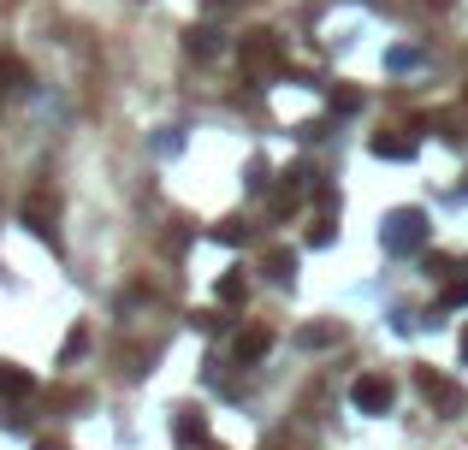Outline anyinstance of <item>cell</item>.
<instances>
[{"instance_id": "6", "label": "cell", "mask_w": 468, "mask_h": 450, "mask_svg": "<svg viewBox=\"0 0 468 450\" xmlns=\"http://www.w3.org/2000/svg\"><path fill=\"white\" fill-rule=\"evenodd\" d=\"M267 344H273V332L249 326V332H237V338H232V355H237V362H261V355H267Z\"/></svg>"}, {"instance_id": "2", "label": "cell", "mask_w": 468, "mask_h": 450, "mask_svg": "<svg viewBox=\"0 0 468 450\" xmlns=\"http://www.w3.org/2000/svg\"><path fill=\"white\" fill-rule=\"evenodd\" d=\"M386 249L391 255H415L421 249V243H427V214H421V208H397V214L386 219Z\"/></svg>"}, {"instance_id": "10", "label": "cell", "mask_w": 468, "mask_h": 450, "mask_svg": "<svg viewBox=\"0 0 468 450\" xmlns=\"http://www.w3.org/2000/svg\"><path fill=\"white\" fill-rule=\"evenodd\" d=\"M24 83H30V72L19 59H0V89H24Z\"/></svg>"}, {"instance_id": "1", "label": "cell", "mask_w": 468, "mask_h": 450, "mask_svg": "<svg viewBox=\"0 0 468 450\" xmlns=\"http://www.w3.org/2000/svg\"><path fill=\"white\" fill-rule=\"evenodd\" d=\"M237 65L255 72V78H279L285 72V48H279L273 30H249V36L237 42Z\"/></svg>"}, {"instance_id": "8", "label": "cell", "mask_w": 468, "mask_h": 450, "mask_svg": "<svg viewBox=\"0 0 468 450\" xmlns=\"http://www.w3.org/2000/svg\"><path fill=\"white\" fill-rule=\"evenodd\" d=\"M267 278H279V285L296 278V255L291 249H267Z\"/></svg>"}, {"instance_id": "5", "label": "cell", "mask_w": 468, "mask_h": 450, "mask_svg": "<svg viewBox=\"0 0 468 450\" xmlns=\"http://www.w3.org/2000/svg\"><path fill=\"white\" fill-rule=\"evenodd\" d=\"M415 385H421V397H427V403H439V409H456V385H450L445 373L421 368V373H415Z\"/></svg>"}, {"instance_id": "7", "label": "cell", "mask_w": 468, "mask_h": 450, "mask_svg": "<svg viewBox=\"0 0 468 450\" xmlns=\"http://www.w3.org/2000/svg\"><path fill=\"white\" fill-rule=\"evenodd\" d=\"M368 149H373L380 160H410V155H415V142H410V137H386V131H380Z\"/></svg>"}, {"instance_id": "11", "label": "cell", "mask_w": 468, "mask_h": 450, "mask_svg": "<svg viewBox=\"0 0 468 450\" xmlns=\"http://www.w3.org/2000/svg\"><path fill=\"white\" fill-rule=\"evenodd\" d=\"M0 392L24 397V392H30V373H24V368H0Z\"/></svg>"}, {"instance_id": "17", "label": "cell", "mask_w": 468, "mask_h": 450, "mask_svg": "<svg viewBox=\"0 0 468 450\" xmlns=\"http://www.w3.org/2000/svg\"><path fill=\"white\" fill-rule=\"evenodd\" d=\"M463 362H468V332H463Z\"/></svg>"}, {"instance_id": "16", "label": "cell", "mask_w": 468, "mask_h": 450, "mask_svg": "<svg viewBox=\"0 0 468 450\" xmlns=\"http://www.w3.org/2000/svg\"><path fill=\"white\" fill-rule=\"evenodd\" d=\"M332 107H344V113H356V107H362V95H356V89H332Z\"/></svg>"}, {"instance_id": "9", "label": "cell", "mask_w": 468, "mask_h": 450, "mask_svg": "<svg viewBox=\"0 0 468 450\" xmlns=\"http://www.w3.org/2000/svg\"><path fill=\"white\" fill-rule=\"evenodd\" d=\"M184 48H190L196 59H214L219 54V36H214V30H190V36H184Z\"/></svg>"}, {"instance_id": "12", "label": "cell", "mask_w": 468, "mask_h": 450, "mask_svg": "<svg viewBox=\"0 0 468 450\" xmlns=\"http://www.w3.org/2000/svg\"><path fill=\"white\" fill-rule=\"evenodd\" d=\"M178 439H184V445H190V439H202V432H208V427H202V415H190V409H178Z\"/></svg>"}, {"instance_id": "4", "label": "cell", "mask_w": 468, "mask_h": 450, "mask_svg": "<svg viewBox=\"0 0 468 450\" xmlns=\"http://www.w3.org/2000/svg\"><path fill=\"white\" fill-rule=\"evenodd\" d=\"M24 225H30V232H36L42 243H54V249H59V232H54V202H48V196H30V202H24Z\"/></svg>"}, {"instance_id": "15", "label": "cell", "mask_w": 468, "mask_h": 450, "mask_svg": "<svg viewBox=\"0 0 468 450\" xmlns=\"http://www.w3.org/2000/svg\"><path fill=\"white\" fill-rule=\"evenodd\" d=\"M332 338H338V326H309V332H303V344H309V350H320V344H332Z\"/></svg>"}, {"instance_id": "3", "label": "cell", "mask_w": 468, "mask_h": 450, "mask_svg": "<svg viewBox=\"0 0 468 450\" xmlns=\"http://www.w3.org/2000/svg\"><path fill=\"white\" fill-rule=\"evenodd\" d=\"M391 397H397V385H391L386 373H362V379L350 385V403H356L362 415H386Z\"/></svg>"}, {"instance_id": "18", "label": "cell", "mask_w": 468, "mask_h": 450, "mask_svg": "<svg viewBox=\"0 0 468 450\" xmlns=\"http://www.w3.org/2000/svg\"><path fill=\"white\" fill-rule=\"evenodd\" d=\"M36 450H59V445H36Z\"/></svg>"}, {"instance_id": "13", "label": "cell", "mask_w": 468, "mask_h": 450, "mask_svg": "<svg viewBox=\"0 0 468 450\" xmlns=\"http://www.w3.org/2000/svg\"><path fill=\"white\" fill-rule=\"evenodd\" d=\"M243 296H249V285H243L237 273H226V278H219V302H243Z\"/></svg>"}, {"instance_id": "14", "label": "cell", "mask_w": 468, "mask_h": 450, "mask_svg": "<svg viewBox=\"0 0 468 450\" xmlns=\"http://www.w3.org/2000/svg\"><path fill=\"white\" fill-rule=\"evenodd\" d=\"M468 302V278H450L445 285V309H463Z\"/></svg>"}]
</instances>
